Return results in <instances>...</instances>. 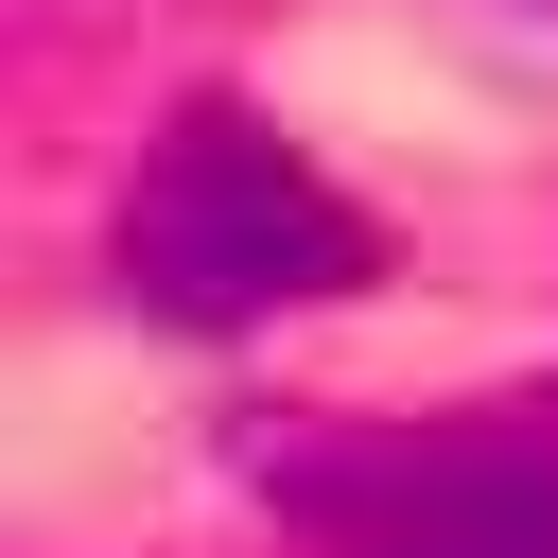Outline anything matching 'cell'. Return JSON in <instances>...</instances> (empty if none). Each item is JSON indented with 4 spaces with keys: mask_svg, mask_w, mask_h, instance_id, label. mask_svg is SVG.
Segmentation results:
<instances>
[{
    "mask_svg": "<svg viewBox=\"0 0 558 558\" xmlns=\"http://www.w3.org/2000/svg\"><path fill=\"white\" fill-rule=\"evenodd\" d=\"M296 506L331 558H558V401L366 436V453L296 471Z\"/></svg>",
    "mask_w": 558,
    "mask_h": 558,
    "instance_id": "cell-2",
    "label": "cell"
},
{
    "mask_svg": "<svg viewBox=\"0 0 558 558\" xmlns=\"http://www.w3.org/2000/svg\"><path fill=\"white\" fill-rule=\"evenodd\" d=\"M506 17H523V35H558V0H506Z\"/></svg>",
    "mask_w": 558,
    "mask_h": 558,
    "instance_id": "cell-3",
    "label": "cell"
},
{
    "mask_svg": "<svg viewBox=\"0 0 558 558\" xmlns=\"http://www.w3.org/2000/svg\"><path fill=\"white\" fill-rule=\"evenodd\" d=\"M349 279H366V209L244 105H192L122 192V296L174 331H262V314L349 296Z\"/></svg>",
    "mask_w": 558,
    "mask_h": 558,
    "instance_id": "cell-1",
    "label": "cell"
}]
</instances>
